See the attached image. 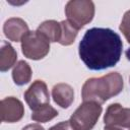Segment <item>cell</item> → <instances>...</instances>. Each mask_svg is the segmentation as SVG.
Here are the masks:
<instances>
[{
    "mask_svg": "<svg viewBox=\"0 0 130 130\" xmlns=\"http://www.w3.org/2000/svg\"><path fill=\"white\" fill-rule=\"evenodd\" d=\"M122 51L120 36L105 27L87 29L78 46L79 58L90 70H104L115 66L120 61Z\"/></svg>",
    "mask_w": 130,
    "mask_h": 130,
    "instance_id": "1",
    "label": "cell"
},
{
    "mask_svg": "<svg viewBox=\"0 0 130 130\" xmlns=\"http://www.w3.org/2000/svg\"><path fill=\"white\" fill-rule=\"evenodd\" d=\"M123 77L119 72H111L102 77L87 79L81 88L83 102L104 104L123 90Z\"/></svg>",
    "mask_w": 130,
    "mask_h": 130,
    "instance_id": "2",
    "label": "cell"
},
{
    "mask_svg": "<svg viewBox=\"0 0 130 130\" xmlns=\"http://www.w3.org/2000/svg\"><path fill=\"white\" fill-rule=\"evenodd\" d=\"M103 108L95 102H83L71 115L69 122L74 130H91L96 124Z\"/></svg>",
    "mask_w": 130,
    "mask_h": 130,
    "instance_id": "3",
    "label": "cell"
},
{
    "mask_svg": "<svg viewBox=\"0 0 130 130\" xmlns=\"http://www.w3.org/2000/svg\"><path fill=\"white\" fill-rule=\"evenodd\" d=\"M65 14L67 20L77 29H80L92 20L94 4L90 0H70L66 3Z\"/></svg>",
    "mask_w": 130,
    "mask_h": 130,
    "instance_id": "4",
    "label": "cell"
},
{
    "mask_svg": "<svg viewBox=\"0 0 130 130\" xmlns=\"http://www.w3.org/2000/svg\"><path fill=\"white\" fill-rule=\"evenodd\" d=\"M21 51L28 59L41 60L48 55L50 42L40 31L29 30L21 40Z\"/></svg>",
    "mask_w": 130,
    "mask_h": 130,
    "instance_id": "5",
    "label": "cell"
},
{
    "mask_svg": "<svg viewBox=\"0 0 130 130\" xmlns=\"http://www.w3.org/2000/svg\"><path fill=\"white\" fill-rule=\"evenodd\" d=\"M104 130H130V108L111 104L104 115Z\"/></svg>",
    "mask_w": 130,
    "mask_h": 130,
    "instance_id": "6",
    "label": "cell"
},
{
    "mask_svg": "<svg viewBox=\"0 0 130 130\" xmlns=\"http://www.w3.org/2000/svg\"><path fill=\"white\" fill-rule=\"evenodd\" d=\"M23 96L31 111H35L38 108L50 103V93L47 84L43 80L34 81L25 90Z\"/></svg>",
    "mask_w": 130,
    "mask_h": 130,
    "instance_id": "7",
    "label": "cell"
},
{
    "mask_svg": "<svg viewBox=\"0 0 130 130\" xmlns=\"http://www.w3.org/2000/svg\"><path fill=\"white\" fill-rule=\"evenodd\" d=\"M1 121L4 123H15L22 119L24 115L23 104L14 96H7L0 103Z\"/></svg>",
    "mask_w": 130,
    "mask_h": 130,
    "instance_id": "8",
    "label": "cell"
},
{
    "mask_svg": "<svg viewBox=\"0 0 130 130\" xmlns=\"http://www.w3.org/2000/svg\"><path fill=\"white\" fill-rule=\"evenodd\" d=\"M29 31L27 23L19 17L8 18L3 25V32L5 37L12 42H21L24 35Z\"/></svg>",
    "mask_w": 130,
    "mask_h": 130,
    "instance_id": "9",
    "label": "cell"
},
{
    "mask_svg": "<svg viewBox=\"0 0 130 130\" xmlns=\"http://www.w3.org/2000/svg\"><path fill=\"white\" fill-rule=\"evenodd\" d=\"M52 98L54 102L63 109H67L74 101V90L68 83H57L52 88Z\"/></svg>",
    "mask_w": 130,
    "mask_h": 130,
    "instance_id": "10",
    "label": "cell"
},
{
    "mask_svg": "<svg viewBox=\"0 0 130 130\" xmlns=\"http://www.w3.org/2000/svg\"><path fill=\"white\" fill-rule=\"evenodd\" d=\"M17 60V53L14 48L6 41L1 42L0 49V70L1 72L8 71Z\"/></svg>",
    "mask_w": 130,
    "mask_h": 130,
    "instance_id": "11",
    "label": "cell"
},
{
    "mask_svg": "<svg viewBox=\"0 0 130 130\" xmlns=\"http://www.w3.org/2000/svg\"><path fill=\"white\" fill-rule=\"evenodd\" d=\"M31 68L27 62L24 60L18 61L12 70V79L16 85H24L30 81L31 78Z\"/></svg>",
    "mask_w": 130,
    "mask_h": 130,
    "instance_id": "12",
    "label": "cell"
},
{
    "mask_svg": "<svg viewBox=\"0 0 130 130\" xmlns=\"http://www.w3.org/2000/svg\"><path fill=\"white\" fill-rule=\"evenodd\" d=\"M50 43H56L61 39V23L56 20H46L42 22L38 29Z\"/></svg>",
    "mask_w": 130,
    "mask_h": 130,
    "instance_id": "13",
    "label": "cell"
},
{
    "mask_svg": "<svg viewBox=\"0 0 130 130\" xmlns=\"http://www.w3.org/2000/svg\"><path fill=\"white\" fill-rule=\"evenodd\" d=\"M58 114L59 113L56 109H54L50 104H46V105L38 108L37 110L32 111L30 118H31V120H34L36 122L46 123V122L51 121L55 117H57Z\"/></svg>",
    "mask_w": 130,
    "mask_h": 130,
    "instance_id": "14",
    "label": "cell"
},
{
    "mask_svg": "<svg viewBox=\"0 0 130 130\" xmlns=\"http://www.w3.org/2000/svg\"><path fill=\"white\" fill-rule=\"evenodd\" d=\"M61 23V39L59 44L62 46H70L74 43L78 30L74 25H72L67 19L60 21Z\"/></svg>",
    "mask_w": 130,
    "mask_h": 130,
    "instance_id": "15",
    "label": "cell"
},
{
    "mask_svg": "<svg viewBox=\"0 0 130 130\" xmlns=\"http://www.w3.org/2000/svg\"><path fill=\"white\" fill-rule=\"evenodd\" d=\"M119 29L124 35L127 42L130 44V10H128L124 13V16H123L122 21L119 26Z\"/></svg>",
    "mask_w": 130,
    "mask_h": 130,
    "instance_id": "16",
    "label": "cell"
},
{
    "mask_svg": "<svg viewBox=\"0 0 130 130\" xmlns=\"http://www.w3.org/2000/svg\"><path fill=\"white\" fill-rule=\"evenodd\" d=\"M49 130H74L71 126L69 121H62L60 123H57L56 125L52 126Z\"/></svg>",
    "mask_w": 130,
    "mask_h": 130,
    "instance_id": "17",
    "label": "cell"
},
{
    "mask_svg": "<svg viewBox=\"0 0 130 130\" xmlns=\"http://www.w3.org/2000/svg\"><path fill=\"white\" fill-rule=\"evenodd\" d=\"M21 130H45V128L38 123H34V124H28L24 126Z\"/></svg>",
    "mask_w": 130,
    "mask_h": 130,
    "instance_id": "18",
    "label": "cell"
},
{
    "mask_svg": "<svg viewBox=\"0 0 130 130\" xmlns=\"http://www.w3.org/2000/svg\"><path fill=\"white\" fill-rule=\"evenodd\" d=\"M129 82H130V77H129Z\"/></svg>",
    "mask_w": 130,
    "mask_h": 130,
    "instance_id": "19",
    "label": "cell"
}]
</instances>
